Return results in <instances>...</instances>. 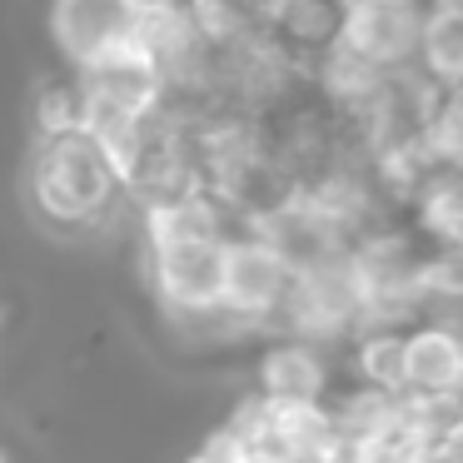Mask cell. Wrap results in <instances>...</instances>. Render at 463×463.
Here are the masks:
<instances>
[{"label": "cell", "mask_w": 463, "mask_h": 463, "mask_svg": "<svg viewBox=\"0 0 463 463\" xmlns=\"http://www.w3.org/2000/svg\"><path fill=\"white\" fill-rule=\"evenodd\" d=\"M344 379L369 383V389L403 393V329L399 324H364L349 334V344L339 349Z\"/></svg>", "instance_id": "8"}, {"label": "cell", "mask_w": 463, "mask_h": 463, "mask_svg": "<svg viewBox=\"0 0 463 463\" xmlns=\"http://www.w3.org/2000/svg\"><path fill=\"white\" fill-rule=\"evenodd\" d=\"M250 379L274 403H329L344 383V359L334 344L304 334H264L250 349Z\"/></svg>", "instance_id": "3"}, {"label": "cell", "mask_w": 463, "mask_h": 463, "mask_svg": "<svg viewBox=\"0 0 463 463\" xmlns=\"http://www.w3.org/2000/svg\"><path fill=\"white\" fill-rule=\"evenodd\" d=\"M0 463H15V458H11V453H5V449H0Z\"/></svg>", "instance_id": "12"}, {"label": "cell", "mask_w": 463, "mask_h": 463, "mask_svg": "<svg viewBox=\"0 0 463 463\" xmlns=\"http://www.w3.org/2000/svg\"><path fill=\"white\" fill-rule=\"evenodd\" d=\"M45 25L65 71H85L140 31V11L130 0H51Z\"/></svg>", "instance_id": "5"}, {"label": "cell", "mask_w": 463, "mask_h": 463, "mask_svg": "<svg viewBox=\"0 0 463 463\" xmlns=\"http://www.w3.org/2000/svg\"><path fill=\"white\" fill-rule=\"evenodd\" d=\"M289 284H294V264L269 234H260L254 224H240L224 240V314H234L254 339L279 329Z\"/></svg>", "instance_id": "2"}, {"label": "cell", "mask_w": 463, "mask_h": 463, "mask_svg": "<svg viewBox=\"0 0 463 463\" xmlns=\"http://www.w3.org/2000/svg\"><path fill=\"white\" fill-rule=\"evenodd\" d=\"M458 399H463V389H458Z\"/></svg>", "instance_id": "13"}, {"label": "cell", "mask_w": 463, "mask_h": 463, "mask_svg": "<svg viewBox=\"0 0 463 463\" xmlns=\"http://www.w3.org/2000/svg\"><path fill=\"white\" fill-rule=\"evenodd\" d=\"M429 5L433 0H344L339 41L383 71H409V65H419Z\"/></svg>", "instance_id": "4"}, {"label": "cell", "mask_w": 463, "mask_h": 463, "mask_svg": "<svg viewBox=\"0 0 463 463\" xmlns=\"http://www.w3.org/2000/svg\"><path fill=\"white\" fill-rule=\"evenodd\" d=\"M419 71L439 90L463 85V0H433L419 41Z\"/></svg>", "instance_id": "9"}, {"label": "cell", "mask_w": 463, "mask_h": 463, "mask_svg": "<svg viewBox=\"0 0 463 463\" xmlns=\"http://www.w3.org/2000/svg\"><path fill=\"white\" fill-rule=\"evenodd\" d=\"M25 204L55 234H85V240L130 234L135 240V230H140V204H135L125 175L85 130L31 135Z\"/></svg>", "instance_id": "1"}, {"label": "cell", "mask_w": 463, "mask_h": 463, "mask_svg": "<svg viewBox=\"0 0 463 463\" xmlns=\"http://www.w3.org/2000/svg\"><path fill=\"white\" fill-rule=\"evenodd\" d=\"M184 463H244V439L220 419L190 453H184Z\"/></svg>", "instance_id": "11"}, {"label": "cell", "mask_w": 463, "mask_h": 463, "mask_svg": "<svg viewBox=\"0 0 463 463\" xmlns=\"http://www.w3.org/2000/svg\"><path fill=\"white\" fill-rule=\"evenodd\" d=\"M463 389V319L458 309H429L403 329V393L458 399Z\"/></svg>", "instance_id": "6"}, {"label": "cell", "mask_w": 463, "mask_h": 463, "mask_svg": "<svg viewBox=\"0 0 463 463\" xmlns=\"http://www.w3.org/2000/svg\"><path fill=\"white\" fill-rule=\"evenodd\" d=\"M260 31L289 45L299 61H314L339 41L344 0H260Z\"/></svg>", "instance_id": "7"}, {"label": "cell", "mask_w": 463, "mask_h": 463, "mask_svg": "<svg viewBox=\"0 0 463 463\" xmlns=\"http://www.w3.org/2000/svg\"><path fill=\"white\" fill-rule=\"evenodd\" d=\"M85 130V85L75 71H55L31 90V135H65Z\"/></svg>", "instance_id": "10"}]
</instances>
